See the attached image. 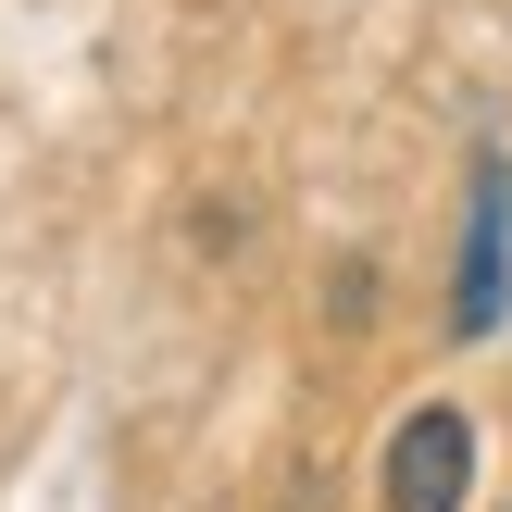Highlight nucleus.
Returning a JSON list of instances; mask_svg holds the SVG:
<instances>
[{
    "label": "nucleus",
    "instance_id": "f257e3e1",
    "mask_svg": "<svg viewBox=\"0 0 512 512\" xmlns=\"http://www.w3.org/2000/svg\"><path fill=\"white\" fill-rule=\"evenodd\" d=\"M463 500H475V425L450 400H425L388 438V512H463Z\"/></svg>",
    "mask_w": 512,
    "mask_h": 512
},
{
    "label": "nucleus",
    "instance_id": "f03ea898",
    "mask_svg": "<svg viewBox=\"0 0 512 512\" xmlns=\"http://www.w3.org/2000/svg\"><path fill=\"white\" fill-rule=\"evenodd\" d=\"M500 175H475V238H463V300H450V325H463V338H488L500 325Z\"/></svg>",
    "mask_w": 512,
    "mask_h": 512
}]
</instances>
